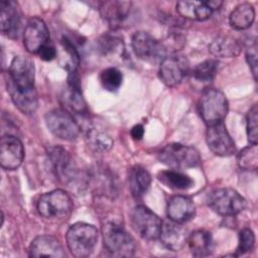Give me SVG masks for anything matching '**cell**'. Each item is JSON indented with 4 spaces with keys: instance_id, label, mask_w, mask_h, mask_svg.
<instances>
[{
    "instance_id": "6da1fadb",
    "label": "cell",
    "mask_w": 258,
    "mask_h": 258,
    "mask_svg": "<svg viewBox=\"0 0 258 258\" xmlns=\"http://www.w3.org/2000/svg\"><path fill=\"white\" fill-rule=\"evenodd\" d=\"M34 80L33 61L26 56H15L8 69L6 87L14 105L26 115L34 113L38 106Z\"/></svg>"
},
{
    "instance_id": "7a4b0ae2",
    "label": "cell",
    "mask_w": 258,
    "mask_h": 258,
    "mask_svg": "<svg viewBox=\"0 0 258 258\" xmlns=\"http://www.w3.org/2000/svg\"><path fill=\"white\" fill-rule=\"evenodd\" d=\"M98 230L87 223L74 224L67 233V245L76 257H87L94 251L98 241Z\"/></svg>"
},
{
    "instance_id": "3957f363",
    "label": "cell",
    "mask_w": 258,
    "mask_h": 258,
    "mask_svg": "<svg viewBox=\"0 0 258 258\" xmlns=\"http://www.w3.org/2000/svg\"><path fill=\"white\" fill-rule=\"evenodd\" d=\"M103 239L106 250L113 256L130 257L135 252L134 239L117 222H108L103 226Z\"/></svg>"
},
{
    "instance_id": "277c9868",
    "label": "cell",
    "mask_w": 258,
    "mask_h": 258,
    "mask_svg": "<svg viewBox=\"0 0 258 258\" xmlns=\"http://www.w3.org/2000/svg\"><path fill=\"white\" fill-rule=\"evenodd\" d=\"M199 112L208 126L223 122L228 114L229 103L226 96L217 89H207L199 100Z\"/></svg>"
},
{
    "instance_id": "5b68a950",
    "label": "cell",
    "mask_w": 258,
    "mask_h": 258,
    "mask_svg": "<svg viewBox=\"0 0 258 258\" xmlns=\"http://www.w3.org/2000/svg\"><path fill=\"white\" fill-rule=\"evenodd\" d=\"M73 202L62 189H54L42 195L37 202V211L41 217L48 220H62L70 216Z\"/></svg>"
},
{
    "instance_id": "8992f818",
    "label": "cell",
    "mask_w": 258,
    "mask_h": 258,
    "mask_svg": "<svg viewBox=\"0 0 258 258\" xmlns=\"http://www.w3.org/2000/svg\"><path fill=\"white\" fill-rule=\"evenodd\" d=\"M159 160L173 169L196 167L201 163L199 151L188 145L180 143L167 144L159 153Z\"/></svg>"
},
{
    "instance_id": "52a82bcc",
    "label": "cell",
    "mask_w": 258,
    "mask_h": 258,
    "mask_svg": "<svg viewBox=\"0 0 258 258\" xmlns=\"http://www.w3.org/2000/svg\"><path fill=\"white\" fill-rule=\"evenodd\" d=\"M209 207L221 216H235L246 207L245 199L235 189L229 187L217 188L208 195Z\"/></svg>"
},
{
    "instance_id": "ba28073f",
    "label": "cell",
    "mask_w": 258,
    "mask_h": 258,
    "mask_svg": "<svg viewBox=\"0 0 258 258\" xmlns=\"http://www.w3.org/2000/svg\"><path fill=\"white\" fill-rule=\"evenodd\" d=\"M130 221L133 230L141 238L145 240H156L159 238L162 229V221L147 207H135L131 211Z\"/></svg>"
},
{
    "instance_id": "9c48e42d",
    "label": "cell",
    "mask_w": 258,
    "mask_h": 258,
    "mask_svg": "<svg viewBox=\"0 0 258 258\" xmlns=\"http://www.w3.org/2000/svg\"><path fill=\"white\" fill-rule=\"evenodd\" d=\"M131 45L134 53L142 60L155 63L160 62L165 55V46L146 31H137L133 34Z\"/></svg>"
},
{
    "instance_id": "30bf717a",
    "label": "cell",
    "mask_w": 258,
    "mask_h": 258,
    "mask_svg": "<svg viewBox=\"0 0 258 258\" xmlns=\"http://www.w3.org/2000/svg\"><path fill=\"white\" fill-rule=\"evenodd\" d=\"M45 123L54 136L63 140L76 139L80 134L78 123L69 112L62 109L49 111L45 115Z\"/></svg>"
},
{
    "instance_id": "8fae6325",
    "label": "cell",
    "mask_w": 258,
    "mask_h": 258,
    "mask_svg": "<svg viewBox=\"0 0 258 258\" xmlns=\"http://www.w3.org/2000/svg\"><path fill=\"white\" fill-rule=\"evenodd\" d=\"M189 63L181 54H170L165 56L159 64V78L167 87L179 85L187 76Z\"/></svg>"
},
{
    "instance_id": "7c38bea8",
    "label": "cell",
    "mask_w": 258,
    "mask_h": 258,
    "mask_svg": "<svg viewBox=\"0 0 258 258\" xmlns=\"http://www.w3.org/2000/svg\"><path fill=\"white\" fill-rule=\"evenodd\" d=\"M206 139L210 150L219 156H231L236 151L235 142L223 122L208 126Z\"/></svg>"
},
{
    "instance_id": "4fadbf2b",
    "label": "cell",
    "mask_w": 258,
    "mask_h": 258,
    "mask_svg": "<svg viewBox=\"0 0 258 258\" xmlns=\"http://www.w3.org/2000/svg\"><path fill=\"white\" fill-rule=\"evenodd\" d=\"M49 31L44 21L33 17L27 22L23 32V44L30 53H38L48 43Z\"/></svg>"
},
{
    "instance_id": "5bb4252c",
    "label": "cell",
    "mask_w": 258,
    "mask_h": 258,
    "mask_svg": "<svg viewBox=\"0 0 258 258\" xmlns=\"http://www.w3.org/2000/svg\"><path fill=\"white\" fill-rule=\"evenodd\" d=\"M24 158L22 142L13 135H4L0 141V164L6 170L20 166Z\"/></svg>"
},
{
    "instance_id": "9a60e30c",
    "label": "cell",
    "mask_w": 258,
    "mask_h": 258,
    "mask_svg": "<svg viewBox=\"0 0 258 258\" xmlns=\"http://www.w3.org/2000/svg\"><path fill=\"white\" fill-rule=\"evenodd\" d=\"M132 3L130 1H105L100 5V13L109 25L120 28L129 18Z\"/></svg>"
},
{
    "instance_id": "2e32d148",
    "label": "cell",
    "mask_w": 258,
    "mask_h": 258,
    "mask_svg": "<svg viewBox=\"0 0 258 258\" xmlns=\"http://www.w3.org/2000/svg\"><path fill=\"white\" fill-rule=\"evenodd\" d=\"M0 27L7 36H17L20 27V12L16 2L11 0L0 2Z\"/></svg>"
},
{
    "instance_id": "e0dca14e",
    "label": "cell",
    "mask_w": 258,
    "mask_h": 258,
    "mask_svg": "<svg viewBox=\"0 0 258 258\" xmlns=\"http://www.w3.org/2000/svg\"><path fill=\"white\" fill-rule=\"evenodd\" d=\"M167 217L171 222L182 224L189 221L196 213L194 202L184 196H174L167 204Z\"/></svg>"
},
{
    "instance_id": "ac0fdd59",
    "label": "cell",
    "mask_w": 258,
    "mask_h": 258,
    "mask_svg": "<svg viewBox=\"0 0 258 258\" xmlns=\"http://www.w3.org/2000/svg\"><path fill=\"white\" fill-rule=\"evenodd\" d=\"M29 255L33 257H63L64 252L56 238L49 235H41L31 242Z\"/></svg>"
},
{
    "instance_id": "d6986e66",
    "label": "cell",
    "mask_w": 258,
    "mask_h": 258,
    "mask_svg": "<svg viewBox=\"0 0 258 258\" xmlns=\"http://www.w3.org/2000/svg\"><path fill=\"white\" fill-rule=\"evenodd\" d=\"M162 244L171 251H179L186 243V232L177 223L162 224L161 233L159 236Z\"/></svg>"
},
{
    "instance_id": "ffe728a7",
    "label": "cell",
    "mask_w": 258,
    "mask_h": 258,
    "mask_svg": "<svg viewBox=\"0 0 258 258\" xmlns=\"http://www.w3.org/2000/svg\"><path fill=\"white\" fill-rule=\"evenodd\" d=\"M48 158L52 164L55 174L59 179L67 181L72 178L71 174L73 173V164L66 149L60 146L50 147L48 149Z\"/></svg>"
},
{
    "instance_id": "44dd1931",
    "label": "cell",
    "mask_w": 258,
    "mask_h": 258,
    "mask_svg": "<svg viewBox=\"0 0 258 258\" xmlns=\"http://www.w3.org/2000/svg\"><path fill=\"white\" fill-rule=\"evenodd\" d=\"M209 50L219 57H235L241 52L238 40L230 34H220L211 42Z\"/></svg>"
},
{
    "instance_id": "7402d4cb",
    "label": "cell",
    "mask_w": 258,
    "mask_h": 258,
    "mask_svg": "<svg viewBox=\"0 0 258 258\" xmlns=\"http://www.w3.org/2000/svg\"><path fill=\"white\" fill-rule=\"evenodd\" d=\"M176 11L181 17L197 21H204L213 13L206 1H179L176 3Z\"/></svg>"
},
{
    "instance_id": "603a6c76",
    "label": "cell",
    "mask_w": 258,
    "mask_h": 258,
    "mask_svg": "<svg viewBox=\"0 0 258 258\" xmlns=\"http://www.w3.org/2000/svg\"><path fill=\"white\" fill-rule=\"evenodd\" d=\"M186 244L195 257L208 256L213 252L214 241L210 232L198 230L192 232L186 239Z\"/></svg>"
},
{
    "instance_id": "cb8c5ba5",
    "label": "cell",
    "mask_w": 258,
    "mask_h": 258,
    "mask_svg": "<svg viewBox=\"0 0 258 258\" xmlns=\"http://www.w3.org/2000/svg\"><path fill=\"white\" fill-rule=\"evenodd\" d=\"M151 176L142 166L136 165L131 168L129 173V185L132 196L135 199H141L149 189Z\"/></svg>"
},
{
    "instance_id": "d4e9b609",
    "label": "cell",
    "mask_w": 258,
    "mask_h": 258,
    "mask_svg": "<svg viewBox=\"0 0 258 258\" xmlns=\"http://www.w3.org/2000/svg\"><path fill=\"white\" fill-rule=\"evenodd\" d=\"M255 19V10L250 3L239 4L231 12L229 17L230 25L237 30L247 29L252 25Z\"/></svg>"
},
{
    "instance_id": "484cf974",
    "label": "cell",
    "mask_w": 258,
    "mask_h": 258,
    "mask_svg": "<svg viewBox=\"0 0 258 258\" xmlns=\"http://www.w3.org/2000/svg\"><path fill=\"white\" fill-rule=\"evenodd\" d=\"M158 179L166 186L173 189H188L194 185V180L186 174L178 170H163L157 175Z\"/></svg>"
},
{
    "instance_id": "4316f807",
    "label": "cell",
    "mask_w": 258,
    "mask_h": 258,
    "mask_svg": "<svg viewBox=\"0 0 258 258\" xmlns=\"http://www.w3.org/2000/svg\"><path fill=\"white\" fill-rule=\"evenodd\" d=\"M88 145L97 152H106L113 146V139L103 129L98 127H91L86 134Z\"/></svg>"
},
{
    "instance_id": "83f0119b",
    "label": "cell",
    "mask_w": 258,
    "mask_h": 258,
    "mask_svg": "<svg viewBox=\"0 0 258 258\" xmlns=\"http://www.w3.org/2000/svg\"><path fill=\"white\" fill-rule=\"evenodd\" d=\"M64 103L67 106L78 114H85L88 111L85 99L81 92L80 83L69 82V88L64 93Z\"/></svg>"
},
{
    "instance_id": "f1b7e54d",
    "label": "cell",
    "mask_w": 258,
    "mask_h": 258,
    "mask_svg": "<svg viewBox=\"0 0 258 258\" xmlns=\"http://www.w3.org/2000/svg\"><path fill=\"white\" fill-rule=\"evenodd\" d=\"M219 69V62L216 59H207L199 63L192 71V78L202 83H211L216 77Z\"/></svg>"
},
{
    "instance_id": "f546056e",
    "label": "cell",
    "mask_w": 258,
    "mask_h": 258,
    "mask_svg": "<svg viewBox=\"0 0 258 258\" xmlns=\"http://www.w3.org/2000/svg\"><path fill=\"white\" fill-rule=\"evenodd\" d=\"M238 164L245 170H256L258 167L257 144H251L241 150L237 156Z\"/></svg>"
},
{
    "instance_id": "4dcf8cb0",
    "label": "cell",
    "mask_w": 258,
    "mask_h": 258,
    "mask_svg": "<svg viewBox=\"0 0 258 258\" xmlns=\"http://www.w3.org/2000/svg\"><path fill=\"white\" fill-rule=\"evenodd\" d=\"M100 81L105 90L115 92L121 87L123 76L118 69L111 67L102 71Z\"/></svg>"
},
{
    "instance_id": "1f68e13d",
    "label": "cell",
    "mask_w": 258,
    "mask_h": 258,
    "mask_svg": "<svg viewBox=\"0 0 258 258\" xmlns=\"http://www.w3.org/2000/svg\"><path fill=\"white\" fill-rule=\"evenodd\" d=\"M99 49L102 51L103 54H115L117 52L122 53L123 45L122 41L115 35H104L98 41Z\"/></svg>"
},
{
    "instance_id": "d6a6232c",
    "label": "cell",
    "mask_w": 258,
    "mask_h": 258,
    "mask_svg": "<svg viewBox=\"0 0 258 258\" xmlns=\"http://www.w3.org/2000/svg\"><path fill=\"white\" fill-rule=\"evenodd\" d=\"M255 245V235L252 230L246 228L239 234V245L236 251V256L246 254L253 250Z\"/></svg>"
},
{
    "instance_id": "836d02e7",
    "label": "cell",
    "mask_w": 258,
    "mask_h": 258,
    "mask_svg": "<svg viewBox=\"0 0 258 258\" xmlns=\"http://www.w3.org/2000/svg\"><path fill=\"white\" fill-rule=\"evenodd\" d=\"M247 135L248 140L251 144H257V137H258V109L257 105L255 104L247 114Z\"/></svg>"
},
{
    "instance_id": "e575fe53",
    "label": "cell",
    "mask_w": 258,
    "mask_h": 258,
    "mask_svg": "<svg viewBox=\"0 0 258 258\" xmlns=\"http://www.w3.org/2000/svg\"><path fill=\"white\" fill-rule=\"evenodd\" d=\"M246 59L249 64V68L253 74L254 80H257V45L254 42L250 44L246 50Z\"/></svg>"
},
{
    "instance_id": "d590c367",
    "label": "cell",
    "mask_w": 258,
    "mask_h": 258,
    "mask_svg": "<svg viewBox=\"0 0 258 258\" xmlns=\"http://www.w3.org/2000/svg\"><path fill=\"white\" fill-rule=\"evenodd\" d=\"M38 55L41 59L43 60H46V61H50L52 60L55 56H56V50L54 48L53 45H50V44H46L44 45L38 52Z\"/></svg>"
},
{
    "instance_id": "8d00e7d4",
    "label": "cell",
    "mask_w": 258,
    "mask_h": 258,
    "mask_svg": "<svg viewBox=\"0 0 258 258\" xmlns=\"http://www.w3.org/2000/svg\"><path fill=\"white\" fill-rule=\"evenodd\" d=\"M144 134V128L141 124H137L135 126L132 127L131 129V136L135 139V140H140L143 137Z\"/></svg>"
},
{
    "instance_id": "74e56055",
    "label": "cell",
    "mask_w": 258,
    "mask_h": 258,
    "mask_svg": "<svg viewBox=\"0 0 258 258\" xmlns=\"http://www.w3.org/2000/svg\"><path fill=\"white\" fill-rule=\"evenodd\" d=\"M206 4L214 11L216 9H219L222 6L223 2L222 1H218V0H210V1H206Z\"/></svg>"
}]
</instances>
